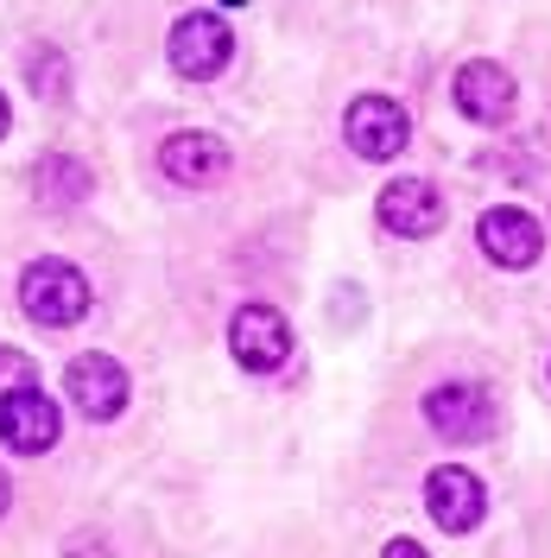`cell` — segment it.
<instances>
[{
	"instance_id": "ba28073f",
	"label": "cell",
	"mask_w": 551,
	"mask_h": 558,
	"mask_svg": "<svg viewBox=\"0 0 551 558\" xmlns=\"http://www.w3.org/2000/svg\"><path fill=\"white\" fill-rule=\"evenodd\" d=\"M375 216H380L387 235H400V242H425V235L444 229L450 209H444V191H438L431 178H393V184L380 191Z\"/></svg>"
},
{
	"instance_id": "30bf717a",
	"label": "cell",
	"mask_w": 551,
	"mask_h": 558,
	"mask_svg": "<svg viewBox=\"0 0 551 558\" xmlns=\"http://www.w3.org/2000/svg\"><path fill=\"white\" fill-rule=\"evenodd\" d=\"M425 514L444 526V533H476L488 514V488L476 470H463V463H438L431 476H425Z\"/></svg>"
},
{
	"instance_id": "8992f818",
	"label": "cell",
	"mask_w": 551,
	"mask_h": 558,
	"mask_svg": "<svg viewBox=\"0 0 551 558\" xmlns=\"http://www.w3.org/2000/svg\"><path fill=\"white\" fill-rule=\"evenodd\" d=\"M229 355L247 375H279L292 362V324L279 305H242L229 317Z\"/></svg>"
},
{
	"instance_id": "5bb4252c",
	"label": "cell",
	"mask_w": 551,
	"mask_h": 558,
	"mask_svg": "<svg viewBox=\"0 0 551 558\" xmlns=\"http://www.w3.org/2000/svg\"><path fill=\"white\" fill-rule=\"evenodd\" d=\"M26 89H33L38 102H70V51L58 45H38L33 58H26Z\"/></svg>"
},
{
	"instance_id": "d6986e66",
	"label": "cell",
	"mask_w": 551,
	"mask_h": 558,
	"mask_svg": "<svg viewBox=\"0 0 551 558\" xmlns=\"http://www.w3.org/2000/svg\"><path fill=\"white\" fill-rule=\"evenodd\" d=\"M216 7H247V0H216Z\"/></svg>"
},
{
	"instance_id": "4fadbf2b",
	"label": "cell",
	"mask_w": 551,
	"mask_h": 558,
	"mask_svg": "<svg viewBox=\"0 0 551 558\" xmlns=\"http://www.w3.org/2000/svg\"><path fill=\"white\" fill-rule=\"evenodd\" d=\"M89 184H96V178H89V166H83V159H70V153H45V159L33 166V197L45 209L83 204V197H89Z\"/></svg>"
},
{
	"instance_id": "ac0fdd59",
	"label": "cell",
	"mask_w": 551,
	"mask_h": 558,
	"mask_svg": "<svg viewBox=\"0 0 551 558\" xmlns=\"http://www.w3.org/2000/svg\"><path fill=\"white\" fill-rule=\"evenodd\" d=\"M13 134V102H7V96H0V140Z\"/></svg>"
},
{
	"instance_id": "8fae6325",
	"label": "cell",
	"mask_w": 551,
	"mask_h": 558,
	"mask_svg": "<svg viewBox=\"0 0 551 558\" xmlns=\"http://www.w3.org/2000/svg\"><path fill=\"white\" fill-rule=\"evenodd\" d=\"M235 166V153H229V140L222 134H204V128H184V134H166L159 140V172L184 184V191H204L216 178H229Z\"/></svg>"
},
{
	"instance_id": "2e32d148",
	"label": "cell",
	"mask_w": 551,
	"mask_h": 558,
	"mask_svg": "<svg viewBox=\"0 0 551 558\" xmlns=\"http://www.w3.org/2000/svg\"><path fill=\"white\" fill-rule=\"evenodd\" d=\"M380 558H431V553H425L418 539H387V553H380Z\"/></svg>"
},
{
	"instance_id": "7a4b0ae2",
	"label": "cell",
	"mask_w": 551,
	"mask_h": 558,
	"mask_svg": "<svg viewBox=\"0 0 551 558\" xmlns=\"http://www.w3.org/2000/svg\"><path fill=\"white\" fill-rule=\"evenodd\" d=\"M425 425L444 445H482L501 425V407H494V393L482 381H438L425 393Z\"/></svg>"
},
{
	"instance_id": "5b68a950",
	"label": "cell",
	"mask_w": 551,
	"mask_h": 558,
	"mask_svg": "<svg viewBox=\"0 0 551 558\" xmlns=\"http://www.w3.org/2000/svg\"><path fill=\"white\" fill-rule=\"evenodd\" d=\"M450 102H456L463 121H476V128H507L514 121V102H519V83L507 64L469 58V64L456 70V83H450Z\"/></svg>"
},
{
	"instance_id": "9c48e42d",
	"label": "cell",
	"mask_w": 551,
	"mask_h": 558,
	"mask_svg": "<svg viewBox=\"0 0 551 558\" xmlns=\"http://www.w3.org/2000/svg\"><path fill=\"white\" fill-rule=\"evenodd\" d=\"M476 247H482L494 267L526 274V267L546 254V229H539V216H526L519 204H494V209H482V222H476Z\"/></svg>"
},
{
	"instance_id": "6da1fadb",
	"label": "cell",
	"mask_w": 551,
	"mask_h": 558,
	"mask_svg": "<svg viewBox=\"0 0 551 558\" xmlns=\"http://www.w3.org/2000/svg\"><path fill=\"white\" fill-rule=\"evenodd\" d=\"M20 312L33 317V324H45V330H70V324H83V317L96 312V286L83 279V267L45 254V260H33L20 274Z\"/></svg>"
},
{
	"instance_id": "e0dca14e",
	"label": "cell",
	"mask_w": 551,
	"mask_h": 558,
	"mask_svg": "<svg viewBox=\"0 0 551 558\" xmlns=\"http://www.w3.org/2000/svg\"><path fill=\"white\" fill-rule=\"evenodd\" d=\"M7 508H13V483H7V470H0V521H7Z\"/></svg>"
},
{
	"instance_id": "52a82bcc",
	"label": "cell",
	"mask_w": 551,
	"mask_h": 558,
	"mask_svg": "<svg viewBox=\"0 0 551 558\" xmlns=\"http://www.w3.org/2000/svg\"><path fill=\"white\" fill-rule=\"evenodd\" d=\"M64 393H70V407H76L83 418L108 425V418L127 413V393H134V381H127V368H121L114 355L89 349V355H76V362L64 368Z\"/></svg>"
},
{
	"instance_id": "3957f363",
	"label": "cell",
	"mask_w": 551,
	"mask_h": 558,
	"mask_svg": "<svg viewBox=\"0 0 551 558\" xmlns=\"http://www.w3.org/2000/svg\"><path fill=\"white\" fill-rule=\"evenodd\" d=\"M166 58H172V70L184 83H216L229 70V58H235V33H229L222 13H184L166 33Z\"/></svg>"
},
{
	"instance_id": "7c38bea8",
	"label": "cell",
	"mask_w": 551,
	"mask_h": 558,
	"mask_svg": "<svg viewBox=\"0 0 551 558\" xmlns=\"http://www.w3.org/2000/svg\"><path fill=\"white\" fill-rule=\"evenodd\" d=\"M58 432H64V413H58L38 387H20V393L0 400V445H7V451L45 457L58 445Z\"/></svg>"
},
{
	"instance_id": "9a60e30c",
	"label": "cell",
	"mask_w": 551,
	"mask_h": 558,
	"mask_svg": "<svg viewBox=\"0 0 551 558\" xmlns=\"http://www.w3.org/2000/svg\"><path fill=\"white\" fill-rule=\"evenodd\" d=\"M20 387H38V362L0 343V400H7V393H20Z\"/></svg>"
},
{
	"instance_id": "277c9868",
	"label": "cell",
	"mask_w": 551,
	"mask_h": 558,
	"mask_svg": "<svg viewBox=\"0 0 551 558\" xmlns=\"http://www.w3.org/2000/svg\"><path fill=\"white\" fill-rule=\"evenodd\" d=\"M343 140H348L355 159L387 166V159L406 153V140H413V114H406V102H393V96H355L348 114H343Z\"/></svg>"
}]
</instances>
